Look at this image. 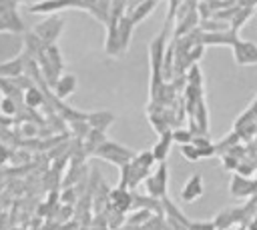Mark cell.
<instances>
[{"label":"cell","instance_id":"5b68a950","mask_svg":"<svg viewBox=\"0 0 257 230\" xmlns=\"http://www.w3.org/2000/svg\"><path fill=\"white\" fill-rule=\"evenodd\" d=\"M201 194H203V180H201V176L197 174V176H193V178L187 180V184H185L181 196H183L185 202H191V200H197Z\"/></svg>","mask_w":257,"mask_h":230},{"label":"cell","instance_id":"8fae6325","mask_svg":"<svg viewBox=\"0 0 257 230\" xmlns=\"http://www.w3.org/2000/svg\"><path fill=\"white\" fill-rule=\"evenodd\" d=\"M86 120L96 128V130H104L108 122H112V116L108 112H98V114H88Z\"/></svg>","mask_w":257,"mask_h":230},{"label":"cell","instance_id":"9c48e42d","mask_svg":"<svg viewBox=\"0 0 257 230\" xmlns=\"http://www.w3.org/2000/svg\"><path fill=\"white\" fill-rule=\"evenodd\" d=\"M110 198H112V206H114L116 210H120V212H124V210L131 206V196H128V192H126L122 186H120L118 190H114Z\"/></svg>","mask_w":257,"mask_h":230},{"label":"cell","instance_id":"52a82bcc","mask_svg":"<svg viewBox=\"0 0 257 230\" xmlns=\"http://www.w3.org/2000/svg\"><path fill=\"white\" fill-rule=\"evenodd\" d=\"M157 2H159V0H145V2H141L139 6H135L131 12H126V16L131 18L133 24H137V22H141L145 16L151 14V10L157 6Z\"/></svg>","mask_w":257,"mask_h":230},{"label":"cell","instance_id":"ac0fdd59","mask_svg":"<svg viewBox=\"0 0 257 230\" xmlns=\"http://www.w3.org/2000/svg\"><path fill=\"white\" fill-rule=\"evenodd\" d=\"M141 2H145V0H126V8H124V10H126V12H131V10H133L135 6H139Z\"/></svg>","mask_w":257,"mask_h":230},{"label":"cell","instance_id":"5bb4252c","mask_svg":"<svg viewBox=\"0 0 257 230\" xmlns=\"http://www.w3.org/2000/svg\"><path fill=\"white\" fill-rule=\"evenodd\" d=\"M0 108H2V114H6V116H14L16 114V104H14L12 98H4L0 102Z\"/></svg>","mask_w":257,"mask_h":230},{"label":"cell","instance_id":"9a60e30c","mask_svg":"<svg viewBox=\"0 0 257 230\" xmlns=\"http://www.w3.org/2000/svg\"><path fill=\"white\" fill-rule=\"evenodd\" d=\"M173 140H177L181 144H187V142L193 140V132L191 130H175L173 132Z\"/></svg>","mask_w":257,"mask_h":230},{"label":"cell","instance_id":"2e32d148","mask_svg":"<svg viewBox=\"0 0 257 230\" xmlns=\"http://www.w3.org/2000/svg\"><path fill=\"white\" fill-rule=\"evenodd\" d=\"M183 154H185L187 160H199L201 158V152L193 144H183Z\"/></svg>","mask_w":257,"mask_h":230},{"label":"cell","instance_id":"7c38bea8","mask_svg":"<svg viewBox=\"0 0 257 230\" xmlns=\"http://www.w3.org/2000/svg\"><path fill=\"white\" fill-rule=\"evenodd\" d=\"M22 58H16V60H12L10 64H2L0 66V74H4V76H18L20 72H22V62H20Z\"/></svg>","mask_w":257,"mask_h":230},{"label":"cell","instance_id":"277c9868","mask_svg":"<svg viewBox=\"0 0 257 230\" xmlns=\"http://www.w3.org/2000/svg\"><path fill=\"white\" fill-rule=\"evenodd\" d=\"M165 186H167V168L161 166V168L147 180V188H149V194H153V196H163V194H165Z\"/></svg>","mask_w":257,"mask_h":230},{"label":"cell","instance_id":"e0dca14e","mask_svg":"<svg viewBox=\"0 0 257 230\" xmlns=\"http://www.w3.org/2000/svg\"><path fill=\"white\" fill-rule=\"evenodd\" d=\"M8 158H10V154H8V150H6V148H4L2 144H0V166H2V164H4V162H6Z\"/></svg>","mask_w":257,"mask_h":230},{"label":"cell","instance_id":"ba28073f","mask_svg":"<svg viewBox=\"0 0 257 230\" xmlns=\"http://www.w3.org/2000/svg\"><path fill=\"white\" fill-rule=\"evenodd\" d=\"M171 142H173V134L163 132V134H161V140H159L157 146L153 148V156H155V160H165V158H167L169 148H171Z\"/></svg>","mask_w":257,"mask_h":230},{"label":"cell","instance_id":"6da1fadb","mask_svg":"<svg viewBox=\"0 0 257 230\" xmlns=\"http://www.w3.org/2000/svg\"><path fill=\"white\" fill-rule=\"evenodd\" d=\"M94 154H96L98 158H104V160H108V162H112V164H118V166H124V164H128V162L135 158V154H133L131 150L122 148L120 144L106 142V140L96 146Z\"/></svg>","mask_w":257,"mask_h":230},{"label":"cell","instance_id":"3957f363","mask_svg":"<svg viewBox=\"0 0 257 230\" xmlns=\"http://www.w3.org/2000/svg\"><path fill=\"white\" fill-rule=\"evenodd\" d=\"M231 48H233L237 64H257V46L253 42L237 40Z\"/></svg>","mask_w":257,"mask_h":230},{"label":"cell","instance_id":"7a4b0ae2","mask_svg":"<svg viewBox=\"0 0 257 230\" xmlns=\"http://www.w3.org/2000/svg\"><path fill=\"white\" fill-rule=\"evenodd\" d=\"M60 28H62V20H60V18H48L46 22H42V24L36 26L34 34L40 38L42 44L50 46V44L54 42V38L60 34Z\"/></svg>","mask_w":257,"mask_h":230},{"label":"cell","instance_id":"8992f818","mask_svg":"<svg viewBox=\"0 0 257 230\" xmlns=\"http://www.w3.org/2000/svg\"><path fill=\"white\" fill-rule=\"evenodd\" d=\"M74 86H76V78L72 74H64L54 82V92L58 98H66L68 94L74 92Z\"/></svg>","mask_w":257,"mask_h":230},{"label":"cell","instance_id":"30bf717a","mask_svg":"<svg viewBox=\"0 0 257 230\" xmlns=\"http://www.w3.org/2000/svg\"><path fill=\"white\" fill-rule=\"evenodd\" d=\"M231 188H233V194H235V196H245V194H251V192L257 188V184H255V182H245V180H241L239 176H235Z\"/></svg>","mask_w":257,"mask_h":230},{"label":"cell","instance_id":"4fadbf2b","mask_svg":"<svg viewBox=\"0 0 257 230\" xmlns=\"http://www.w3.org/2000/svg\"><path fill=\"white\" fill-rule=\"evenodd\" d=\"M24 102H26L30 108H34V106H40V104H42V94H40L38 90L30 88V90L26 92V96H24Z\"/></svg>","mask_w":257,"mask_h":230}]
</instances>
